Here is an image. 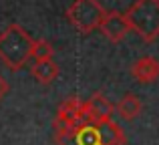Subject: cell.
<instances>
[{"mask_svg":"<svg viewBox=\"0 0 159 145\" xmlns=\"http://www.w3.org/2000/svg\"><path fill=\"white\" fill-rule=\"evenodd\" d=\"M34 39L20 24H8L0 32V61L10 71H20L30 61Z\"/></svg>","mask_w":159,"mask_h":145,"instance_id":"obj_1","label":"cell"},{"mask_svg":"<svg viewBox=\"0 0 159 145\" xmlns=\"http://www.w3.org/2000/svg\"><path fill=\"white\" fill-rule=\"evenodd\" d=\"M129 30L137 32L141 40L153 43L159 39V0H135L125 12Z\"/></svg>","mask_w":159,"mask_h":145,"instance_id":"obj_2","label":"cell"},{"mask_svg":"<svg viewBox=\"0 0 159 145\" xmlns=\"http://www.w3.org/2000/svg\"><path fill=\"white\" fill-rule=\"evenodd\" d=\"M103 16H105V8L97 0H75L66 8V18L70 26L83 34H91L93 30H97Z\"/></svg>","mask_w":159,"mask_h":145,"instance_id":"obj_3","label":"cell"},{"mask_svg":"<svg viewBox=\"0 0 159 145\" xmlns=\"http://www.w3.org/2000/svg\"><path fill=\"white\" fill-rule=\"evenodd\" d=\"M99 30H101V34L109 43L117 44L129 34V24L125 20V14H121L117 10H111V12H105V16L101 18Z\"/></svg>","mask_w":159,"mask_h":145,"instance_id":"obj_4","label":"cell"},{"mask_svg":"<svg viewBox=\"0 0 159 145\" xmlns=\"http://www.w3.org/2000/svg\"><path fill=\"white\" fill-rule=\"evenodd\" d=\"M54 141H57V145H103L95 123L75 127L69 133L61 135V137H54Z\"/></svg>","mask_w":159,"mask_h":145,"instance_id":"obj_5","label":"cell"},{"mask_svg":"<svg viewBox=\"0 0 159 145\" xmlns=\"http://www.w3.org/2000/svg\"><path fill=\"white\" fill-rule=\"evenodd\" d=\"M57 115H62L66 121L73 123V127H83V125L93 123L91 117H89V113H87L85 101H81V99H77V97L65 99V101L61 103V107H58Z\"/></svg>","mask_w":159,"mask_h":145,"instance_id":"obj_6","label":"cell"},{"mask_svg":"<svg viewBox=\"0 0 159 145\" xmlns=\"http://www.w3.org/2000/svg\"><path fill=\"white\" fill-rule=\"evenodd\" d=\"M87 113H89L93 123H103V121H111L115 115V105L105 97L103 93H93L89 99L85 101Z\"/></svg>","mask_w":159,"mask_h":145,"instance_id":"obj_7","label":"cell"},{"mask_svg":"<svg viewBox=\"0 0 159 145\" xmlns=\"http://www.w3.org/2000/svg\"><path fill=\"white\" fill-rule=\"evenodd\" d=\"M131 75L135 77V81L149 85L159 77V61L153 59V57H141L133 63Z\"/></svg>","mask_w":159,"mask_h":145,"instance_id":"obj_8","label":"cell"},{"mask_svg":"<svg viewBox=\"0 0 159 145\" xmlns=\"http://www.w3.org/2000/svg\"><path fill=\"white\" fill-rule=\"evenodd\" d=\"M115 111L123 121H133L135 117H139L141 111H143V103L137 95L133 93H125L123 97L119 99V103L115 105Z\"/></svg>","mask_w":159,"mask_h":145,"instance_id":"obj_9","label":"cell"},{"mask_svg":"<svg viewBox=\"0 0 159 145\" xmlns=\"http://www.w3.org/2000/svg\"><path fill=\"white\" fill-rule=\"evenodd\" d=\"M95 127H97V133L101 137L103 145H127V137H125L123 129L113 119L103 123H95Z\"/></svg>","mask_w":159,"mask_h":145,"instance_id":"obj_10","label":"cell"},{"mask_svg":"<svg viewBox=\"0 0 159 145\" xmlns=\"http://www.w3.org/2000/svg\"><path fill=\"white\" fill-rule=\"evenodd\" d=\"M30 73L40 85H51L54 79L58 77V65L52 59L44 61H34V65L30 67Z\"/></svg>","mask_w":159,"mask_h":145,"instance_id":"obj_11","label":"cell"},{"mask_svg":"<svg viewBox=\"0 0 159 145\" xmlns=\"http://www.w3.org/2000/svg\"><path fill=\"white\" fill-rule=\"evenodd\" d=\"M54 55V48L48 40L40 39V40H34L32 44V52H30V59L32 61H44V59H52Z\"/></svg>","mask_w":159,"mask_h":145,"instance_id":"obj_12","label":"cell"},{"mask_svg":"<svg viewBox=\"0 0 159 145\" xmlns=\"http://www.w3.org/2000/svg\"><path fill=\"white\" fill-rule=\"evenodd\" d=\"M8 93V83H6V79L0 75V101L4 99V95Z\"/></svg>","mask_w":159,"mask_h":145,"instance_id":"obj_13","label":"cell"}]
</instances>
